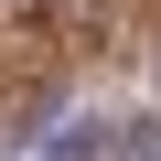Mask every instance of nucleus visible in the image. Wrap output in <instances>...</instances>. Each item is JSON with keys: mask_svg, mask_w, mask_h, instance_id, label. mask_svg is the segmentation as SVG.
Listing matches in <instances>:
<instances>
[{"mask_svg": "<svg viewBox=\"0 0 161 161\" xmlns=\"http://www.w3.org/2000/svg\"><path fill=\"white\" fill-rule=\"evenodd\" d=\"M43 161H118V118H64L43 140Z\"/></svg>", "mask_w": 161, "mask_h": 161, "instance_id": "nucleus-1", "label": "nucleus"}, {"mask_svg": "<svg viewBox=\"0 0 161 161\" xmlns=\"http://www.w3.org/2000/svg\"><path fill=\"white\" fill-rule=\"evenodd\" d=\"M129 161H161V150H129Z\"/></svg>", "mask_w": 161, "mask_h": 161, "instance_id": "nucleus-2", "label": "nucleus"}]
</instances>
